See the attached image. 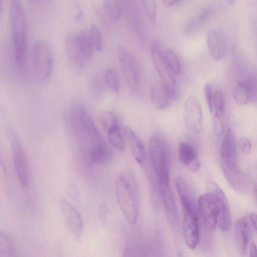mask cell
I'll list each match as a JSON object with an SVG mask.
<instances>
[{
    "label": "cell",
    "mask_w": 257,
    "mask_h": 257,
    "mask_svg": "<svg viewBox=\"0 0 257 257\" xmlns=\"http://www.w3.org/2000/svg\"><path fill=\"white\" fill-rule=\"evenodd\" d=\"M206 43L208 52L212 59H222L226 52V42L224 35L216 30H210L207 34Z\"/></svg>",
    "instance_id": "cell-18"
},
{
    "label": "cell",
    "mask_w": 257,
    "mask_h": 257,
    "mask_svg": "<svg viewBox=\"0 0 257 257\" xmlns=\"http://www.w3.org/2000/svg\"><path fill=\"white\" fill-rule=\"evenodd\" d=\"M115 192L126 220L134 225L139 215L140 198L136 178L131 169H126L119 173L115 180Z\"/></svg>",
    "instance_id": "cell-2"
},
{
    "label": "cell",
    "mask_w": 257,
    "mask_h": 257,
    "mask_svg": "<svg viewBox=\"0 0 257 257\" xmlns=\"http://www.w3.org/2000/svg\"><path fill=\"white\" fill-rule=\"evenodd\" d=\"M65 47L70 66L77 70L84 68L94 50L88 32L84 30L68 35L65 40Z\"/></svg>",
    "instance_id": "cell-5"
},
{
    "label": "cell",
    "mask_w": 257,
    "mask_h": 257,
    "mask_svg": "<svg viewBox=\"0 0 257 257\" xmlns=\"http://www.w3.org/2000/svg\"><path fill=\"white\" fill-rule=\"evenodd\" d=\"M104 79L108 88L117 94L119 90V79L117 72L114 69H108L105 71Z\"/></svg>",
    "instance_id": "cell-26"
},
{
    "label": "cell",
    "mask_w": 257,
    "mask_h": 257,
    "mask_svg": "<svg viewBox=\"0 0 257 257\" xmlns=\"http://www.w3.org/2000/svg\"><path fill=\"white\" fill-rule=\"evenodd\" d=\"M3 10V3L2 0H0V14L2 12Z\"/></svg>",
    "instance_id": "cell-43"
},
{
    "label": "cell",
    "mask_w": 257,
    "mask_h": 257,
    "mask_svg": "<svg viewBox=\"0 0 257 257\" xmlns=\"http://www.w3.org/2000/svg\"><path fill=\"white\" fill-rule=\"evenodd\" d=\"M176 187L180 198L182 211V230L186 245L191 249L196 248L199 241V226L196 204L185 180L176 178Z\"/></svg>",
    "instance_id": "cell-3"
},
{
    "label": "cell",
    "mask_w": 257,
    "mask_h": 257,
    "mask_svg": "<svg viewBox=\"0 0 257 257\" xmlns=\"http://www.w3.org/2000/svg\"><path fill=\"white\" fill-rule=\"evenodd\" d=\"M213 106L215 110V115L223 117L225 108L224 95L220 91H216L213 98Z\"/></svg>",
    "instance_id": "cell-29"
},
{
    "label": "cell",
    "mask_w": 257,
    "mask_h": 257,
    "mask_svg": "<svg viewBox=\"0 0 257 257\" xmlns=\"http://www.w3.org/2000/svg\"><path fill=\"white\" fill-rule=\"evenodd\" d=\"M249 220L251 222L253 228L256 230V214L255 213H251L249 215Z\"/></svg>",
    "instance_id": "cell-41"
},
{
    "label": "cell",
    "mask_w": 257,
    "mask_h": 257,
    "mask_svg": "<svg viewBox=\"0 0 257 257\" xmlns=\"http://www.w3.org/2000/svg\"><path fill=\"white\" fill-rule=\"evenodd\" d=\"M256 254V248L255 243L254 242L251 243L249 246V256L251 257L255 256Z\"/></svg>",
    "instance_id": "cell-39"
},
{
    "label": "cell",
    "mask_w": 257,
    "mask_h": 257,
    "mask_svg": "<svg viewBox=\"0 0 257 257\" xmlns=\"http://www.w3.org/2000/svg\"><path fill=\"white\" fill-rule=\"evenodd\" d=\"M103 88V84L99 78H95L91 80L90 90L92 95L94 97H99L102 94Z\"/></svg>",
    "instance_id": "cell-33"
},
{
    "label": "cell",
    "mask_w": 257,
    "mask_h": 257,
    "mask_svg": "<svg viewBox=\"0 0 257 257\" xmlns=\"http://www.w3.org/2000/svg\"><path fill=\"white\" fill-rule=\"evenodd\" d=\"M150 99L152 104L159 110L167 107L172 98L162 82L156 81L152 86Z\"/></svg>",
    "instance_id": "cell-22"
},
{
    "label": "cell",
    "mask_w": 257,
    "mask_h": 257,
    "mask_svg": "<svg viewBox=\"0 0 257 257\" xmlns=\"http://www.w3.org/2000/svg\"><path fill=\"white\" fill-rule=\"evenodd\" d=\"M164 60L171 72L176 75L180 73L181 65L177 54L171 49H167L163 52Z\"/></svg>",
    "instance_id": "cell-25"
},
{
    "label": "cell",
    "mask_w": 257,
    "mask_h": 257,
    "mask_svg": "<svg viewBox=\"0 0 257 257\" xmlns=\"http://www.w3.org/2000/svg\"><path fill=\"white\" fill-rule=\"evenodd\" d=\"M256 79L250 77L239 82L234 88L233 96L235 101L239 105H245L255 98Z\"/></svg>",
    "instance_id": "cell-19"
},
{
    "label": "cell",
    "mask_w": 257,
    "mask_h": 257,
    "mask_svg": "<svg viewBox=\"0 0 257 257\" xmlns=\"http://www.w3.org/2000/svg\"><path fill=\"white\" fill-rule=\"evenodd\" d=\"M204 92L205 95L206 100L207 104L210 112L211 113L213 111V97L211 89V87L209 84H206L204 87Z\"/></svg>",
    "instance_id": "cell-35"
},
{
    "label": "cell",
    "mask_w": 257,
    "mask_h": 257,
    "mask_svg": "<svg viewBox=\"0 0 257 257\" xmlns=\"http://www.w3.org/2000/svg\"><path fill=\"white\" fill-rule=\"evenodd\" d=\"M17 253L16 244L7 232L0 230V256H15Z\"/></svg>",
    "instance_id": "cell-24"
},
{
    "label": "cell",
    "mask_w": 257,
    "mask_h": 257,
    "mask_svg": "<svg viewBox=\"0 0 257 257\" xmlns=\"http://www.w3.org/2000/svg\"><path fill=\"white\" fill-rule=\"evenodd\" d=\"M178 155L180 162L189 170L195 172L199 169L200 161L195 150L190 144L183 142H180Z\"/></svg>",
    "instance_id": "cell-21"
},
{
    "label": "cell",
    "mask_w": 257,
    "mask_h": 257,
    "mask_svg": "<svg viewBox=\"0 0 257 257\" xmlns=\"http://www.w3.org/2000/svg\"><path fill=\"white\" fill-rule=\"evenodd\" d=\"M0 179L3 181H5L7 179V170L0 155Z\"/></svg>",
    "instance_id": "cell-38"
},
{
    "label": "cell",
    "mask_w": 257,
    "mask_h": 257,
    "mask_svg": "<svg viewBox=\"0 0 257 257\" xmlns=\"http://www.w3.org/2000/svg\"><path fill=\"white\" fill-rule=\"evenodd\" d=\"M208 191L214 194L217 201L218 215L217 223L220 229L226 231L231 225V214L229 204L224 192L220 187L213 181H208L206 183Z\"/></svg>",
    "instance_id": "cell-14"
},
{
    "label": "cell",
    "mask_w": 257,
    "mask_h": 257,
    "mask_svg": "<svg viewBox=\"0 0 257 257\" xmlns=\"http://www.w3.org/2000/svg\"><path fill=\"white\" fill-rule=\"evenodd\" d=\"M10 17L15 60L19 71L23 72L27 60L28 30L26 16L19 0H11Z\"/></svg>",
    "instance_id": "cell-4"
},
{
    "label": "cell",
    "mask_w": 257,
    "mask_h": 257,
    "mask_svg": "<svg viewBox=\"0 0 257 257\" xmlns=\"http://www.w3.org/2000/svg\"><path fill=\"white\" fill-rule=\"evenodd\" d=\"M251 235L249 218L244 216L239 219L234 227L233 237L237 251L240 255L246 254Z\"/></svg>",
    "instance_id": "cell-16"
},
{
    "label": "cell",
    "mask_w": 257,
    "mask_h": 257,
    "mask_svg": "<svg viewBox=\"0 0 257 257\" xmlns=\"http://www.w3.org/2000/svg\"><path fill=\"white\" fill-rule=\"evenodd\" d=\"M100 121L104 131L118 122L115 115L110 112H104L100 115Z\"/></svg>",
    "instance_id": "cell-31"
},
{
    "label": "cell",
    "mask_w": 257,
    "mask_h": 257,
    "mask_svg": "<svg viewBox=\"0 0 257 257\" xmlns=\"http://www.w3.org/2000/svg\"><path fill=\"white\" fill-rule=\"evenodd\" d=\"M198 211L205 228L209 231H214L217 226L218 210L214 194L208 191L201 195L198 200Z\"/></svg>",
    "instance_id": "cell-12"
},
{
    "label": "cell",
    "mask_w": 257,
    "mask_h": 257,
    "mask_svg": "<svg viewBox=\"0 0 257 257\" xmlns=\"http://www.w3.org/2000/svg\"><path fill=\"white\" fill-rule=\"evenodd\" d=\"M5 132L12 152L17 177L21 185L25 187L28 183L29 173L24 151L19 138L12 127L8 126Z\"/></svg>",
    "instance_id": "cell-10"
},
{
    "label": "cell",
    "mask_w": 257,
    "mask_h": 257,
    "mask_svg": "<svg viewBox=\"0 0 257 257\" xmlns=\"http://www.w3.org/2000/svg\"><path fill=\"white\" fill-rule=\"evenodd\" d=\"M71 124L82 152L94 163L108 162L112 152L85 110L75 109L71 113Z\"/></svg>",
    "instance_id": "cell-1"
},
{
    "label": "cell",
    "mask_w": 257,
    "mask_h": 257,
    "mask_svg": "<svg viewBox=\"0 0 257 257\" xmlns=\"http://www.w3.org/2000/svg\"><path fill=\"white\" fill-rule=\"evenodd\" d=\"M151 56L153 64L157 71L161 82L169 92L172 98L177 94V86L173 73L166 64L159 42L154 40L151 45Z\"/></svg>",
    "instance_id": "cell-11"
},
{
    "label": "cell",
    "mask_w": 257,
    "mask_h": 257,
    "mask_svg": "<svg viewBox=\"0 0 257 257\" xmlns=\"http://www.w3.org/2000/svg\"><path fill=\"white\" fill-rule=\"evenodd\" d=\"M236 143L234 134L230 127L225 131L220 146V162L225 177L234 176L241 170L237 164Z\"/></svg>",
    "instance_id": "cell-7"
},
{
    "label": "cell",
    "mask_w": 257,
    "mask_h": 257,
    "mask_svg": "<svg viewBox=\"0 0 257 257\" xmlns=\"http://www.w3.org/2000/svg\"><path fill=\"white\" fill-rule=\"evenodd\" d=\"M201 25L198 18H194L189 20L185 28V32L187 34H190L195 32Z\"/></svg>",
    "instance_id": "cell-36"
},
{
    "label": "cell",
    "mask_w": 257,
    "mask_h": 257,
    "mask_svg": "<svg viewBox=\"0 0 257 257\" xmlns=\"http://www.w3.org/2000/svg\"><path fill=\"white\" fill-rule=\"evenodd\" d=\"M88 32L93 49L96 51L100 50L102 47V37L99 29L96 26L92 25Z\"/></svg>",
    "instance_id": "cell-28"
},
{
    "label": "cell",
    "mask_w": 257,
    "mask_h": 257,
    "mask_svg": "<svg viewBox=\"0 0 257 257\" xmlns=\"http://www.w3.org/2000/svg\"><path fill=\"white\" fill-rule=\"evenodd\" d=\"M143 5L147 15L151 23H156L157 6L155 0H143Z\"/></svg>",
    "instance_id": "cell-30"
},
{
    "label": "cell",
    "mask_w": 257,
    "mask_h": 257,
    "mask_svg": "<svg viewBox=\"0 0 257 257\" xmlns=\"http://www.w3.org/2000/svg\"><path fill=\"white\" fill-rule=\"evenodd\" d=\"M212 13V10L210 8H206L202 11L197 17L201 25L205 23L209 19Z\"/></svg>",
    "instance_id": "cell-37"
},
{
    "label": "cell",
    "mask_w": 257,
    "mask_h": 257,
    "mask_svg": "<svg viewBox=\"0 0 257 257\" xmlns=\"http://www.w3.org/2000/svg\"><path fill=\"white\" fill-rule=\"evenodd\" d=\"M104 9L107 15L113 21L119 19L121 9L117 0H103Z\"/></svg>",
    "instance_id": "cell-27"
},
{
    "label": "cell",
    "mask_w": 257,
    "mask_h": 257,
    "mask_svg": "<svg viewBox=\"0 0 257 257\" xmlns=\"http://www.w3.org/2000/svg\"><path fill=\"white\" fill-rule=\"evenodd\" d=\"M167 218L173 227L178 225V213L175 198L169 182L159 183Z\"/></svg>",
    "instance_id": "cell-17"
},
{
    "label": "cell",
    "mask_w": 257,
    "mask_h": 257,
    "mask_svg": "<svg viewBox=\"0 0 257 257\" xmlns=\"http://www.w3.org/2000/svg\"><path fill=\"white\" fill-rule=\"evenodd\" d=\"M180 0H162L163 4L166 7H170L178 3Z\"/></svg>",
    "instance_id": "cell-40"
},
{
    "label": "cell",
    "mask_w": 257,
    "mask_h": 257,
    "mask_svg": "<svg viewBox=\"0 0 257 257\" xmlns=\"http://www.w3.org/2000/svg\"><path fill=\"white\" fill-rule=\"evenodd\" d=\"M183 118L186 127L195 134L200 133L203 130V116L201 106L198 99L190 96L184 105Z\"/></svg>",
    "instance_id": "cell-13"
},
{
    "label": "cell",
    "mask_w": 257,
    "mask_h": 257,
    "mask_svg": "<svg viewBox=\"0 0 257 257\" xmlns=\"http://www.w3.org/2000/svg\"><path fill=\"white\" fill-rule=\"evenodd\" d=\"M60 206L66 229L73 237L79 240L83 230L82 220L80 213L73 206L65 200L60 201Z\"/></svg>",
    "instance_id": "cell-15"
},
{
    "label": "cell",
    "mask_w": 257,
    "mask_h": 257,
    "mask_svg": "<svg viewBox=\"0 0 257 257\" xmlns=\"http://www.w3.org/2000/svg\"><path fill=\"white\" fill-rule=\"evenodd\" d=\"M118 58L128 87L132 91L138 90L141 73L138 61L134 55L123 46L117 48Z\"/></svg>",
    "instance_id": "cell-9"
},
{
    "label": "cell",
    "mask_w": 257,
    "mask_h": 257,
    "mask_svg": "<svg viewBox=\"0 0 257 257\" xmlns=\"http://www.w3.org/2000/svg\"><path fill=\"white\" fill-rule=\"evenodd\" d=\"M238 147L240 151L244 155H248L251 149V143L246 137H240L238 141Z\"/></svg>",
    "instance_id": "cell-34"
},
{
    "label": "cell",
    "mask_w": 257,
    "mask_h": 257,
    "mask_svg": "<svg viewBox=\"0 0 257 257\" xmlns=\"http://www.w3.org/2000/svg\"><path fill=\"white\" fill-rule=\"evenodd\" d=\"M213 131L215 135L220 137L224 132L223 117L214 115L213 117Z\"/></svg>",
    "instance_id": "cell-32"
},
{
    "label": "cell",
    "mask_w": 257,
    "mask_h": 257,
    "mask_svg": "<svg viewBox=\"0 0 257 257\" xmlns=\"http://www.w3.org/2000/svg\"><path fill=\"white\" fill-rule=\"evenodd\" d=\"M227 3L229 5H233L235 2V0H226Z\"/></svg>",
    "instance_id": "cell-42"
},
{
    "label": "cell",
    "mask_w": 257,
    "mask_h": 257,
    "mask_svg": "<svg viewBox=\"0 0 257 257\" xmlns=\"http://www.w3.org/2000/svg\"><path fill=\"white\" fill-rule=\"evenodd\" d=\"M149 151L158 183L169 182L171 151L168 142L164 136L160 134L154 135L150 140Z\"/></svg>",
    "instance_id": "cell-6"
},
{
    "label": "cell",
    "mask_w": 257,
    "mask_h": 257,
    "mask_svg": "<svg viewBox=\"0 0 257 257\" xmlns=\"http://www.w3.org/2000/svg\"><path fill=\"white\" fill-rule=\"evenodd\" d=\"M124 133L133 157L138 164L143 166L146 162V154L142 142L130 127L125 126Z\"/></svg>",
    "instance_id": "cell-20"
},
{
    "label": "cell",
    "mask_w": 257,
    "mask_h": 257,
    "mask_svg": "<svg viewBox=\"0 0 257 257\" xmlns=\"http://www.w3.org/2000/svg\"><path fill=\"white\" fill-rule=\"evenodd\" d=\"M104 131L107 135L109 144L117 150L123 151L125 149V142L118 122L110 126Z\"/></svg>",
    "instance_id": "cell-23"
},
{
    "label": "cell",
    "mask_w": 257,
    "mask_h": 257,
    "mask_svg": "<svg viewBox=\"0 0 257 257\" xmlns=\"http://www.w3.org/2000/svg\"><path fill=\"white\" fill-rule=\"evenodd\" d=\"M32 54L35 78L40 82L46 81L52 68V56L50 48L45 42L37 41L33 45Z\"/></svg>",
    "instance_id": "cell-8"
}]
</instances>
